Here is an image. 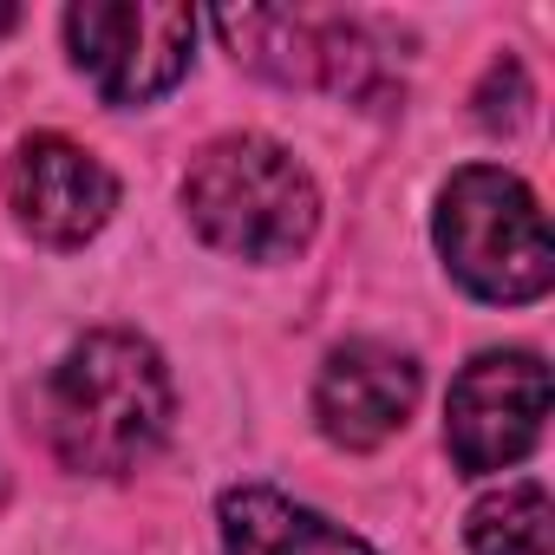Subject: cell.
Listing matches in <instances>:
<instances>
[{
	"label": "cell",
	"mask_w": 555,
	"mask_h": 555,
	"mask_svg": "<svg viewBox=\"0 0 555 555\" xmlns=\"http://www.w3.org/2000/svg\"><path fill=\"white\" fill-rule=\"evenodd\" d=\"M170 431L164 353L125 327L86 334L47 379V444L66 470L125 477Z\"/></svg>",
	"instance_id": "1"
},
{
	"label": "cell",
	"mask_w": 555,
	"mask_h": 555,
	"mask_svg": "<svg viewBox=\"0 0 555 555\" xmlns=\"http://www.w3.org/2000/svg\"><path fill=\"white\" fill-rule=\"evenodd\" d=\"M183 209H190L196 235L222 255L288 261L308 248V235L321 222V190L295 164V151H282L274 138H255V131H235V138H216L190 164Z\"/></svg>",
	"instance_id": "2"
},
{
	"label": "cell",
	"mask_w": 555,
	"mask_h": 555,
	"mask_svg": "<svg viewBox=\"0 0 555 555\" xmlns=\"http://www.w3.org/2000/svg\"><path fill=\"white\" fill-rule=\"evenodd\" d=\"M431 235H438L444 268L477 301L516 308V301L548 295V282H555V248H548L542 203L522 177H509L496 164H470L444 183Z\"/></svg>",
	"instance_id": "3"
},
{
	"label": "cell",
	"mask_w": 555,
	"mask_h": 555,
	"mask_svg": "<svg viewBox=\"0 0 555 555\" xmlns=\"http://www.w3.org/2000/svg\"><path fill=\"white\" fill-rule=\"evenodd\" d=\"M66 47L105 105H151L190 73L196 14L170 0H86L66 14Z\"/></svg>",
	"instance_id": "4"
},
{
	"label": "cell",
	"mask_w": 555,
	"mask_h": 555,
	"mask_svg": "<svg viewBox=\"0 0 555 555\" xmlns=\"http://www.w3.org/2000/svg\"><path fill=\"white\" fill-rule=\"evenodd\" d=\"M548 418V366L522 347L509 353H477L444 405V444L457 457V470L470 477H496L509 464H522L542 438Z\"/></svg>",
	"instance_id": "5"
},
{
	"label": "cell",
	"mask_w": 555,
	"mask_h": 555,
	"mask_svg": "<svg viewBox=\"0 0 555 555\" xmlns=\"http://www.w3.org/2000/svg\"><path fill=\"white\" fill-rule=\"evenodd\" d=\"M8 203H14V222L34 242L79 248L112 222L118 177L86 144H73L60 131H40V138H21V151L8 157Z\"/></svg>",
	"instance_id": "6"
},
{
	"label": "cell",
	"mask_w": 555,
	"mask_h": 555,
	"mask_svg": "<svg viewBox=\"0 0 555 555\" xmlns=\"http://www.w3.org/2000/svg\"><path fill=\"white\" fill-rule=\"evenodd\" d=\"M216 34L229 53L282 86H334V92H366L379 60L360 40L353 21H321V14H282V8H242L216 14Z\"/></svg>",
	"instance_id": "7"
},
{
	"label": "cell",
	"mask_w": 555,
	"mask_h": 555,
	"mask_svg": "<svg viewBox=\"0 0 555 555\" xmlns=\"http://www.w3.org/2000/svg\"><path fill=\"white\" fill-rule=\"evenodd\" d=\"M412 405H418V366L386 340H347L314 379V418L340 451L386 444L412 418Z\"/></svg>",
	"instance_id": "8"
},
{
	"label": "cell",
	"mask_w": 555,
	"mask_h": 555,
	"mask_svg": "<svg viewBox=\"0 0 555 555\" xmlns=\"http://www.w3.org/2000/svg\"><path fill=\"white\" fill-rule=\"evenodd\" d=\"M222 548L229 555H373L353 529L327 522L321 509L268 490V483H242L222 496Z\"/></svg>",
	"instance_id": "9"
},
{
	"label": "cell",
	"mask_w": 555,
	"mask_h": 555,
	"mask_svg": "<svg viewBox=\"0 0 555 555\" xmlns=\"http://www.w3.org/2000/svg\"><path fill=\"white\" fill-rule=\"evenodd\" d=\"M548 522L555 509L542 483H503L470 509L464 535H470V555H548Z\"/></svg>",
	"instance_id": "10"
},
{
	"label": "cell",
	"mask_w": 555,
	"mask_h": 555,
	"mask_svg": "<svg viewBox=\"0 0 555 555\" xmlns=\"http://www.w3.org/2000/svg\"><path fill=\"white\" fill-rule=\"evenodd\" d=\"M14 27H21V14H14V8H0V34H14Z\"/></svg>",
	"instance_id": "11"
}]
</instances>
